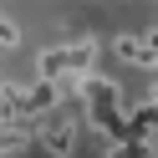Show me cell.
Instances as JSON below:
<instances>
[{
	"label": "cell",
	"mask_w": 158,
	"mask_h": 158,
	"mask_svg": "<svg viewBox=\"0 0 158 158\" xmlns=\"http://www.w3.org/2000/svg\"><path fill=\"white\" fill-rule=\"evenodd\" d=\"M97 56H102L97 36H82V41H61V46H46V51L36 56V77L72 82V92H77V77L97 72Z\"/></svg>",
	"instance_id": "1"
},
{
	"label": "cell",
	"mask_w": 158,
	"mask_h": 158,
	"mask_svg": "<svg viewBox=\"0 0 158 158\" xmlns=\"http://www.w3.org/2000/svg\"><path fill=\"white\" fill-rule=\"evenodd\" d=\"M82 133H87V127H82V117L56 107L51 117H41V123H36V148H41L46 158H77Z\"/></svg>",
	"instance_id": "2"
},
{
	"label": "cell",
	"mask_w": 158,
	"mask_h": 158,
	"mask_svg": "<svg viewBox=\"0 0 158 158\" xmlns=\"http://www.w3.org/2000/svg\"><path fill=\"white\" fill-rule=\"evenodd\" d=\"M15 46H21V21L0 10V51H15Z\"/></svg>",
	"instance_id": "3"
}]
</instances>
